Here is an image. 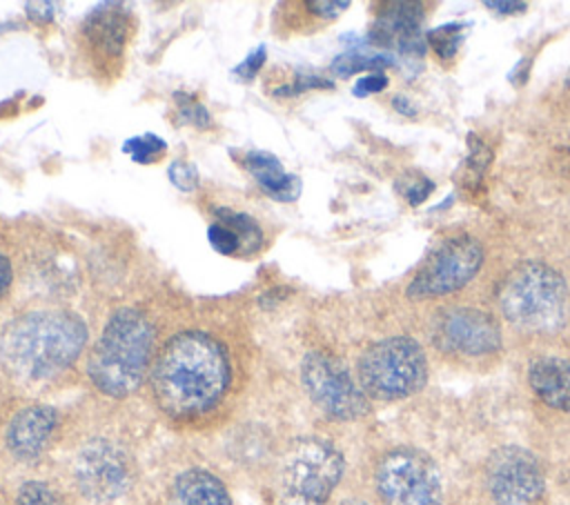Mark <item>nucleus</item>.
Wrapping results in <instances>:
<instances>
[{
	"instance_id": "nucleus-24",
	"label": "nucleus",
	"mask_w": 570,
	"mask_h": 505,
	"mask_svg": "<svg viewBox=\"0 0 570 505\" xmlns=\"http://www.w3.org/2000/svg\"><path fill=\"white\" fill-rule=\"evenodd\" d=\"M207 240H209V245H212L218 254H223V256L243 254V245H240L238 234H236L232 227H227V225H223V222H218V220L207 227Z\"/></svg>"
},
{
	"instance_id": "nucleus-23",
	"label": "nucleus",
	"mask_w": 570,
	"mask_h": 505,
	"mask_svg": "<svg viewBox=\"0 0 570 505\" xmlns=\"http://www.w3.org/2000/svg\"><path fill=\"white\" fill-rule=\"evenodd\" d=\"M463 29L465 27L456 24V22L443 24V27H436V29L428 31L425 40L432 44V49L436 51V56L441 60H450L456 53V49H459V44L463 40Z\"/></svg>"
},
{
	"instance_id": "nucleus-31",
	"label": "nucleus",
	"mask_w": 570,
	"mask_h": 505,
	"mask_svg": "<svg viewBox=\"0 0 570 505\" xmlns=\"http://www.w3.org/2000/svg\"><path fill=\"white\" fill-rule=\"evenodd\" d=\"M347 7H350V2H345V0H341V2H325V0H312V2H307V9L314 11L316 16H323V18H336V16L343 13Z\"/></svg>"
},
{
	"instance_id": "nucleus-26",
	"label": "nucleus",
	"mask_w": 570,
	"mask_h": 505,
	"mask_svg": "<svg viewBox=\"0 0 570 505\" xmlns=\"http://www.w3.org/2000/svg\"><path fill=\"white\" fill-rule=\"evenodd\" d=\"M325 89V87H332V82L330 80H325V78H316V76H296V80L294 82H289V85H285V87H278V89H274V96H281V98H285V96H296V93H301V91H305V89Z\"/></svg>"
},
{
	"instance_id": "nucleus-33",
	"label": "nucleus",
	"mask_w": 570,
	"mask_h": 505,
	"mask_svg": "<svg viewBox=\"0 0 570 505\" xmlns=\"http://www.w3.org/2000/svg\"><path fill=\"white\" fill-rule=\"evenodd\" d=\"M485 7H488V9H494L497 13H519V11H523L528 4H525V2H514V0H510V2H505V0H499V2L488 0Z\"/></svg>"
},
{
	"instance_id": "nucleus-17",
	"label": "nucleus",
	"mask_w": 570,
	"mask_h": 505,
	"mask_svg": "<svg viewBox=\"0 0 570 505\" xmlns=\"http://www.w3.org/2000/svg\"><path fill=\"white\" fill-rule=\"evenodd\" d=\"M243 165L269 198L281 202H292L298 198L301 180L294 174H287L276 156L267 151H247Z\"/></svg>"
},
{
	"instance_id": "nucleus-15",
	"label": "nucleus",
	"mask_w": 570,
	"mask_h": 505,
	"mask_svg": "<svg viewBox=\"0 0 570 505\" xmlns=\"http://www.w3.org/2000/svg\"><path fill=\"white\" fill-rule=\"evenodd\" d=\"M167 505H234L227 485L207 467L178 472L167 489Z\"/></svg>"
},
{
	"instance_id": "nucleus-6",
	"label": "nucleus",
	"mask_w": 570,
	"mask_h": 505,
	"mask_svg": "<svg viewBox=\"0 0 570 505\" xmlns=\"http://www.w3.org/2000/svg\"><path fill=\"white\" fill-rule=\"evenodd\" d=\"M358 385L367 398L401 400L416 394L428 380V360L410 336L372 343L356 363Z\"/></svg>"
},
{
	"instance_id": "nucleus-3",
	"label": "nucleus",
	"mask_w": 570,
	"mask_h": 505,
	"mask_svg": "<svg viewBox=\"0 0 570 505\" xmlns=\"http://www.w3.org/2000/svg\"><path fill=\"white\" fill-rule=\"evenodd\" d=\"M154 325L134 309H116L87 356L89 383L107 398L131 396L149 376Z\"/></svg>"
},
{
	"instance_id": "nucleus-12",
	"label": "nucleus",
	"mask_w": 570,
	"mask_h": 505,
	"mask_svg": "<svg viewBox=\"0 0 570 505\" xmlns=\"http://www.w3.org/2000/svg\"><path fill=\"white\" fill-rule=\"evenodd\" d=\"M432 340L441 351L476 358L501 349V329L488 311L474 307H450L434 316Z\"/></svg>"
},
{
	"instance_id": "nucleus-8",
	"label": "nucleus",
	"mask_w": 570,
	"mask_h": 505,
	"mask_svg": "<svg viewBox=\"0 0 570 505\" xmlns=\"http://www.w3.org/2000/svg\"><path fill=\"white\" fill-rule=\"evenodd\" d=\"M374 485L383 505H443V478L421 449L394 447L381 456Z\"/></svg>"
},
{
	"instance_id": "nucleus-1",
	"label": "nucleus",
	"mask_w": 570,
	"mask_h": 505,
	"mask_svg": "<svg viewBox=\"0 0 570 505\" xmlns=\"http://www.w3.org/2000/svg\"><path fill=\"white\" fill-rule=\"evenodd\" d=\"M147 378L156 407L169 420L194 423L225 400L232 387V360L218 338L187 329L165 340Z\"/></svg>"
},
{
	"instance_id": "nucleus-18",
	"label": "nucleus",
	"mask_w": 570,
	"mask_h": 505,
	"mask_svg": "<svg viewBox=\"0 0 570 505\" xmlns=\"http://www.w3.org/2000/svg\"><path fill=\"white\" fill-rule=\"evenodd\" d=\"M85 33L91 40V44L109 56L120 53L127 33H129V18L125 11H120L118 4H102L100 9H96L87 24H85Z\"/></svg>"
},
{
	"instance_id": "nucleus-19",
	"label": "nucleus",
	"mask_w": 570,
	"mask_h": 505,
	"mask_svg": "<svg viewBox=\"0 0 570 505\" xmlns=\"http://www.w3.org/2000/svg\"><path fill=\"white\" fill-rule=\"evenodd\" d=\"M214 216H216L218 222L232 227L238 234L240 245H243V254H252L261 247L263 234H261L258 222L252 216H247L243 211H234L229 207H214Z\"/></svg>"
},
{
	"instance_id": "nucleus-22",
	"label": "nucleus",
	"mask_w": 570,
	"mask_h": 505,
	"mask_svg": "<svg viewBox=\"0 0 570 505\" xmlns=\"http://www.w3.org/2000/svg\"><path fill=\"white\" fill-rule=\"evenodd\" d=\"M167 149V142L163 138H158L156 133H142V136H134L129 140H125L122 151L129 154L131 160L147 165V162H156Z\"/></svg>"
},
{
	"instance_id": "nucleus-20",
	"label": "nucleus",
	"mask_w": 570,
	"mask_h": 505,
	"mask_svg": "<svg viewBox=\"0 0 570 505\" xmlns=\"http://www.w3.org/2000/svg\"><path fill=\"white\" fill-rule=\"evenodd\" d=\"M394 58L387 56V53H374V51H345L343 56H338L332 65V69L338 73V76H352L356 71H363V69H381V67H387L392 65Z\"/></svg>"
},
{
	"instance_id": "nucleus-7",
	"label": "nucleus",
	"mask_w": 570,
	"mask_h": 505,
	"mask_svg": "<svg viewBox=\"0 0 570 505\" xmlns=\"http://www.w3.org/2000/svg\"><path fill=\"white\" fill-rule=\"evenodd\" d=\"M136 478L131 454L111 438H91L78 447L71 461V481L80 498L91 505L122 501Z\"/></svg>"
},
{
	"instance_id": "nucleus-10",
	"label": "nucleus",
	"mask_w": 570,
	"mask_h": 505,
	"mask_svg": "<svg viewBox=\"0 0 570 505\" xmlns=\"http://www.w3.org/2000/svg\"><path fill=\"white\" fill-rule=\"evenodd\" d=\"M483 265V247L472 236L443 240L407 285L410 298H434L468 285Z\"/></svg>"
},
{
	"instance_id": "nucleus-32",
	"label": "nucleus",
	"mask_w": 570,
	"mask_h": 505,
	"mask_svg": "<svg viewBox=\"0 0 570 505\" xmlns=\"http://www.w3.org/2000/svg\"><path fill=\"white\" fill-rule=\"evenodd\" d=\"M27 9V16L38 22V24H45V22H51L53 13H56V4L53 2H27L24 4Z\"/></svg>"
},
{
	"instance_id": "nucleus-36",
	"label": "nucleus",
	"mask_w": 570,
	"mask_h": 505,
	"mask_svg": "<svg viewBox=\"0 0 570 505\" xmlns=\"http://www.w3.org/2000/svg\"><path fill=\"white\" fill-rule=\"evenodd\" d=\"M341 505H372V503H367V501H363V498H347V501H343Z\"/></svg>"
},
{
	"instance_id": "nucleus-21",
	"label": "nucleus",
	"mask_w": 570,
	"mask_h": 505,
	"mask_svg": "<svg viewBox=\"0 0 570 505\" xmlns=\"http://www.w3.org/2000/svg\"><path fill=\"white\" fill-rule=\"evenodd\" d=\"M13 505H65V501L56 487L33 478V481H24L18 487L13 496Z\"/></svg>"
},
{
	"instance_id": "nucleus-25",
	"label": "nucleus",
	"mask_w": 570,
	"mask_h": 505,
	"mask_svg": "<svg viewBox=\"0 0 570 505\" xmlns=\"http://www.w3.org/2000/svg\"><path fill=\"white\" fill-rule=\"evenodd\" d=\"M167 178L180 191H194L198 187V171L194 165L185 160H174L167 169Z\"/></svg>"
},
{
	"instance_id": "nucleus-14",
	"label": "nucleus",
	"mask_w": 570,
	"mask_h": 505,
	"mask_svg": "<svg viewBox=\"0 0 570 505\" xmlns=\"http://www.w3.org/2000/svg\"><path fill=\"white\" fill-rule=\"evenodd\" d=\"M421 22H423V4L392 2L374 22L370 40L376 47H385V49L394 47L407 56L423 53Z\"/></svg>"
},
{
	"instance_id": "nucleus-11",
	"label": "nucleus",
	"mask_w": 570,
	"mask_h": 505,
	"mask_svg": "<svg viewBox=\"0 0 570 505\" xmlns=\"http://www.w3.org/2000/svg\"><path fill=\"white\" fill-rule=\"evenodd\" d=\"M485 487L497 505H534L546 487L543 469L532 452L505 445L485 463Z\"/></svg>"
},
{
	"instance_id": "nucleus-27",
	"label": "nucleus",
	"mask_w": 570,
	"mask_h": 505,
	"mask_svg": "<svg viewBox=\"0 0 570 505\" xmlns=\"http://www.w3.org/2000/svg\"><path fill=\"white\" fill-rule=\"evenodd\" d=\"M399 189H401V194L407 198L410 205H421V202L432 194L434 185H432V180H428V178H423V176H416V178H412V180L407 178L405 185L399 182Z\"/></svg>"
},
{
	"instance_id": "nucleus-5",
	"label": "nucleus",
	"mask_w": 570,
	"mask_h": 505,
	"mask_svg": "<svg viewBox=\"0 0 570 505\" xmlns=\"http://www.w3.org/2000/svg\"><path fill=\"white\" fill-rule=\"evenodd\" d=\"M345 472L341 449L321 436L294 438L276 467L274 505H327Z\"/></svg>"
},
{
	"instance_id": "nucleus-29",
	"label": "nucleus",
	"mask_w": 570,
	"mask_h": 505,
	"mask_svg": "<svg viewBox=\"0 0 570 505\" xmlns=\"http://www.w3.org/2000/svg\"><path fill=\"white\" fill-rule=\"evenodd\" d=\"M385 85H387V78L379 71H372V73L358 78L352 91H354V96L363 98V96H370V93H379L381 89H385Z\"/></svg>"
},
{
	"instance_id": "nucleus-2",
	"label": "nucleus",
	"mask_w": 570,
	"mask_h": 505,
	"mask_svg": "<svg viewBox=\"0 0 570 505\" xmlns=\"http://www.w3.org/2000/svg\"><path fill=\"white\" fill-rule=\"evenodd\" d=\"M85 345L87 325L73 311H29L4 327L0 365L20 383H47L69 369Z\"/></svg>"
},
{
	"instance_id": "nucleus-16",
	"label": "nucleus",
	"mask_w": 570,
	"mask_h": 505,
	"mask_svg": "<svg viewBox=\"0 0 570 505\" xmlns=\"http://www.w3.org/2000/svg\"><path fill=\"white\" fill-rule=\"evenodd\" d=\"M528 383L541 403L552 409L570 412V358H534L528 367Z\"/></svg>"
},
{
	"instance_id": "nucleus-34",
	"label": "nucleus",
	"mask_w": 570,
	"mask_h": 505,
	"mask_svg": "<svg viewBox=\"0 0 570 505\" xmlns=\"http://www.w3.org/2000/svg\"><path fill=\"white\" fill-rule=\"evenodd\" d=\"M9 285H11V265L7 256L0 254V296L9 289Z\"/></svg>"
},
{
	"instance_id": "nucleus-35",
	"label": "nucleus",
	"mask_w": 570,
	"mask_h": 505,
	"mask_svg": "<svg viewBox=\"0 0 570 505\" xmlns=\"http://www.w3.org/2000/svg\"><path fill=\"white\" fill-rule=\"evenodd\" d=\"M392 105H394V109H396L399 113H403V116H416V109H414V105H412L407 98H403V96H396V98H392Z\"/></svg>"
},
{
	"instance_id": "nucleus-28",
	"label": "nucleus",
	"mask_w": 570,
	"mask_h": 505,
	"mask_svg": "<svg viewBox=\"0 0 570 505\" xmlns=\"http://www.w3.org/2000/svg\"><path fill=\"white\" fill-rule=\"evenodd\" d=\"M263 62H265V47H258L243 62H238L234 73L240 76L243 80H252L258 73V69L263 67Z\"/></svg>"
},
{
	"instance_id": "nucleus-30",
	"label": "nucleus",
	"mask_w": 570,
	"mask_h": 505,
	"mask_svg": "<svg viewBox=\"0 0 570 505\" xmlns=\"http://www.w3.org/2000/svg\"><path fill=\"white\" fill-rule=\"evenodd\" d=\"M180 118L189 125H196V127H209L212 125V118H209V111L200 105V102H183L180 107Z\"/></svg>"
},
{
	"instance_id": "nucleus-13",
	"label": "nucleus",
	"mask_w": 570,
	"mask_h": 505,
	"mask_svg": "<svg viewBox=\"0 0 570 505\" xmlns=\"http://www.w3.org/2000/svg\"><path fill=\"white\" fill-rule=\"evenodd\" d=\"M60 423L56 407L31 403L20 407L4 427V447L18 461H36L42 456Z\"/></svg>"
},
{
	"instance_id": "nucleus-9",
	"label": "nucleus",
	"mask_w": 570,
	"mask_h": 505,
	"mask_svg": "<svg viewBox=\"0 0 570 505\" xmlns=\"http://www.w3.org/2000/svg\"><path fill=\"white\" fill-rule=\"evenodd\" d=\"M301 385L309 400L332 420H356L370 412V398L336 356L314 349L301 360Z\"/></svg>"
},
{
	"instance_id": "nucleus-4",
	"label": "nucleus",
	"mask_w": 570,
	"mask_h": 505,
	"mask_svg": "<svg viewBox=\"0 0 570 505\" xmlns=\"http://www.w3.org/2000/svg\"><path fill=\"white\" fill-rule=\"evenodd\" d=\"M508 323L530 334L561 329L568 311V289L557 269L539 260H525L510 269L497 294Z\"/></svg>"
}]
</instances>
